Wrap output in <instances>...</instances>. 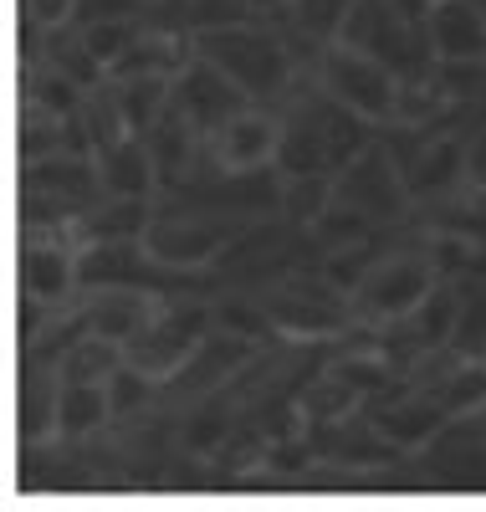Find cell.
<instances>
[{"label": "cell", "mask_w": 486, "mask_h": 512, "mask_svg": "<svg viewBox=\"0 0 486 512\" xmlns=\"http://www.w3.org/2000/svg\"><path fill=\"white\" fill-rule=\"evenodd\" d=\"M256 354H261V344L256 338H246V333H231V328H210V338L195 349V359L174 374L169 384H164V405H180V410H190L195 400H210V395H220V390H231V379L241 374V369H251L256 364Z\"/></svg>", "instance_id": "cell-8"}, {"label": "cell", "mask_w": 486, "mask_h": 512, "mask_svg": "<svg viewBox=\"0 0 486 512\" xmlns=\"http://www.w3.org/2000/svg\"><path fill=\"white\" fill-rule=\"evenodd\" d=\"M272 169L282 180H307V175H333V159H328V134H323V118L313 108V82H297V93L282 103V144Z\"/></svg>", "instance_id": "cell-13"}, {"label": "cell", "mask_w": 486, "mask_h": 512, "mask_svg": "<svg viewBox=\"0 0 486 512\" xmlns=\"http://www.w3.org/2000/svg\"><path fill=\"white\" fill-rule=\"evenodd\" d=\"M348 11H353V0H287L282 31H287L292 52H297V67H302V57L318 67L323 47H333V41H338Z\"/></svg>", "instance_id": "cell-20"}, {"label": "cell", "mask_w": 486, "mask_h": 512, "mask_svg": "<svg viewBox=\"0 0 486 512\" xmlns=\"http://www.w3.org/2000/svg\"><path fill=\"white\" fill-rule=\"evenodd\" d=\"M52 318H57V308H52V303H41V297L21 292V297H16V338H21V349H26V344H36L41 328H47Z\"/></svg>", "instance_id": "cell-36"}, {"label": "cell", "mask_w": 486, "mask_h": 512, "mask_svg": "<svg viewBox=\"0 0 486 512\" xmlns=\"http://www.w3.org/2000/svg\"><path fill=\"white\" fill-rule=\"evenodd\" d=\"M256 226V221H231V216H210V210H195V205H174V200H159L154 210V226L144 236V246L159 256L164 267H180V272H210L220 256H226L241 231Z\"/></svg>", "instance_id": "cell-4"}, {"label": "cell", "mask_w": 486, "mask_h": 512, "mask_svg": "<svg viewBox=\"0 0 486 512\" xmlns=\"http://www.w3.org/2000/svg\"><path fill=\"white\" fill-rule=\"evenodd\" d=\"M333 205V175H307V180H282V205H277V216L287 226H302V231H313L318 216Z\"/></svg>", "instance_id": "cell-32"}, {"label": "cell", "mask_w": 486, "mask_h": 512, "mask_svg": "<svg viewBox=\"0 0 486 512\" xmlns=\"http://www.w3.org/2000/svg\"><path fill=\"white\" fill-rule=\"evenodd\" d=\"M52 154H67V118L41 113L31 103H21V123H16V159L21 164H41Z\"/></svg>", "instance_id": "cell-31"}, {"label": "cell", "mask_w": 486, "mask_h": 512, "mask_svg": "<svg viewBox=\"0 0 486 512\" xmlns=\"http://www.w3.org/2000/svg\"><path fill=\"white\" fill-rule=\"evenodd\" d=\"M149 31V21H103V26H87L82 31V41H87V52H93L108 72H113V62L134 47V41Z\"/></svg>", "instance_id": "cell-34"}, {"label": "cell", "mask_w": 486, "mask_h": 512, "mask_svg": "<svg viewBox=\"0 0 486 512\" xmlns=\"http://www.w3.org/2000/svg\"><path fill=\"white\" fill-rule=\"evenodd\" d=\"M82 88L67 77V72H57L52 62H31L26 67V77H21V103H31V108H41V113H57V118H72L77 108H82Z\"/></svg>", "instance_id": "cell-27"}, {"label": "cell", "mask_w": 486, "mask_h": 512, "mask_svg": "<svg viewBox=\"0 0 486 512\" xmlns=\"http://www.w3.org/2000/svg\"><path fill=\"white\" fill-rule=\"evenodd\" d=\"M174 103H180L185 118L200 128V139H215L236 113L251 108V98L215 62H205V57H190V67L174 77Z\"/></svg>", "instance_id": "cell-14"}, {"label": "cell", "mask_w": 486, "mask_h": 512, "mask_svg": "<svg viewBox=\"0 0 486 512\" xmlns=\"http://www.w3.org/2000/svg\"><path fill=\"white\" fill-rule=\"evenodd\" d=\"M82 241L77 236H21V251H16V277H21V292L41 297L52 308H72L82 303Z\"/></svg>", "instance_id": "cell-10"}, {"label": "cell", "mask_w": 486, "mask_h": 512, "mask_svg": "<svg viewBox=\"0 0 486 512\" xmlns=\"http://www.w3.org/2000/svg\"><path fill=\"white\" fill-rule=\"evenodd\" d=\"M57 405H62V374L52 364L26 359L21 369V400H16V425L31 451H47L57 441Z\"/></svg>", "instance_id": "cell-17"}, {"label": "cell", "mask_w": 486, "mask_h": 512, "mask_svg": "<svg viewBox=\"0 0 486 512\" xmlns=\"http://www.w3.org/2000/svg\"><path fill=\"white\" fill-rule=\"evenodd\" d=\"M154 210H159V200H118V195H103L77 221V241L82 246H98V241H144L149 226H154Z\"/></svg>", "instance_id": "cell-22"}, {"label": "cell", "mask_w": 486, "mask_h": 512, "mask_svg": "<svg viewBox=\"0 0 486 512\" xmlns=\"http://www.w3.org/2000/svg\"><path fill=\"white\" fill-rule=\"evenodd\" d=\"M77 118H82V128H87V139H93V154H108V149H118L123 139H134V134H128V113H123V98H118V82H113V77L98 82V88L82 98Z\"/></svg>", "instance_id": "cell-26"}, {"label": "cell", "mask_w": 486, "mask_h": 512, "mask_svg": "<svg viewBox=\"0 0 486 512\" xmlns=\"http://www.w3.org/2000/svg\"><path fill=\"white\" fill-rule=\"evenodd\" d=\"M118 98H123V113H128V134L149 139V128L174 103V77H123L118 82Z\"/></svg>", "instance_id": "cell-29"}, {"label": "cell", "mask_w": 486, "mask_h": 512, "mask_svg": "<svg viewBox=\"0 0 486 512\" xmlns=\"http://www.w3.org/2000/svg\"><path fill=\"white\" fill-rule=\"evenodd\" d=\"M154 6H164V0H154Z\"/></svg>", "instance_id": "cell-39"}, {"label": "cell", "mask_w": 486, "mask_h": 512, "mask_svg": "<svg viewBox=\"0 0 486 512\" xmlns=\"http://www.w3.org/2000/svg\"><path fill=\"white\" fill-rule=\"evenodd\" d=\"M333 200L369 216L374 226H405L415 221V200L405 185V169L394 164L389 144L374 139L364 154H353L338 175H333Z\"/></svg>", "instance_id": "cell-6"}, {"label": "cell", "mask_w": 486, "mask_h": 512, "mask_svg": "<svg viewBox=\"0 0 486 512\" xmlns=\"http://www.w3.org/2000/svg\"><path fill=\"white\" fill-rule=\"evenodd\" d=\"M481 415H486V410H481Z\"/></svg>", "instance_id": "cell-40"}, {"label": "cell", "mask_w": 486, "mask_h": 512, "mask_svg": "<svg viewBox=\"0 0 486 512\" xmlns=\"http://www.w3.org/2000/svg\"><path fill=\"white\" fill-rule=\"evenodd\" d=\"M195 57L215 62L251 103H272L282 108L297 93V52L282 26L272 21H246V26H220V31H200Z\"/></svg>", "instance_id": "cell-1"}, {"label": "cell", "mask_w": 486, "mask_h": 512, "mask_svg": "<svg viewBox=\"0 0 486 512\" xmlns=\"http://www.w3.org/2000/svg\"><path fill=\"white\" fill-rule=\"evenodd\" d=\"M36 57L52 62L57 72H67L82 93H93L98 82H108V67H103L93 52H87V41H82V31H77L72 21H67V26H52V31H41ZM36 57H31V62H36Z\"/></svg>", "instance_id": "cell-24"}, {"label": "cell", "mask_w": 486, "mask_h": 512, "mask_svg": "<svg viewBox=\"0 0 486 512\" xmlns=\"http://www.w3.org/2000/svg\"><path fill=\"white\" fill-rule=\"evenodd\" d=\"M123 359H128L123 344H113V338H103V333H87V338H77V344L67 349V359L57 364V374L67 384H108Z\"/></svg>", "instance_id": "cell-30"}, {"label": "cell", "mask_w": 486, "mask_h": 512, "mask_svg": "<svg viewBox=\"0 0 486 512\" xmlns=\"http://www.w3.org/2000/svg\"><path fill=\"white\" fill-rule=\"evenodd\" d=\"M364 415H369V420H374L400 451H420V446H430L440 431H446V420H451L446 400H440L435 390H425V384H410V379H400V384H389V390H379V395L364 405Z\"/></svg>", "instance_id": "cell-11"}, {"label": "cell", "mask_w": 486, "mask_h": 512, "mask_svg": "<svg viewBox=\"0 0 486 512\" xmlns=\"http://www.w3.org/2000/svg\"><path fill=\"white\" fill-rule=\"evenodd\" d=\"M21 11H26V26L52 31V26H67V21H72L77 0H21Z\"/></svg>", "instance_id": "cell-37"}, {"label": "cell", "mask_w": 486, "mask_h": 512, "mask_svg": "<svg viewBox=\"0 0 486 512\" xmlns=\"http://www.w3.org/2000/svg\"><path fill=\"white\" fill-rule=\"evenodd\" d=\"M98 175H103V195L118 200H159V164L149 154L144 139H123L118 149L98 154Z\"/></svg>", "instance_id": "cell-21"}, {"label": "cell", "mask_w": 486, "mask_h": 512, "mask_svg": "<svg viewBox=\"0 0 486 512\" xmlns=\"http://www.w3.org/2000/svg\"><path fill=\"white\" fill-rule=\"evenodd\" d=\"M313 72H318V88L328 98H338L343 108H353L359 118H369L379 128H389L394 113H400V77L369 52H353L343 41H333V47H323Z\"/></svg>", "instance_id": "cell-7"}, {"label": "cell", "mask_w": 486, "mask_h": 512, "mask_svg": "<svg viewBox=\"0 0 486 512\" xmlns=\"http://www.w3.org/2000/svg\"><path fill=\"white\" fill-rule=\"evenodd\" d=\"M435 62H486V6L481 0H435L425 16Z\"/></svg>", "instance_id": "cell-15"}, {"label": "cell", "mask_w": 486, "mask_h": 512, "mask_svg": "<svg viewBox=\"0 0 486 512\" xmlns=\"http://www.w3.org/2000/svg\"><path fill=\"white\" fill-rule=\"evenodd\" d=\"M261 308L272 318V333L297 338V344H328L353 328H364L359 308H353V292H343L323 267H302L277 277L272 287H261Z\"/></svg>", "instance_id": "cell-2"}, {"label": "cell", "mask_w": 486, "mask_h": 512, "mask_svg": "<svg viewBox=\"0 0 486 512\" xmlns=\"http://www.w3.org/2000/svg\"><path fill=\"white\" fill-rule=\"evenodd\" d=\"M430 390L446 400L451 415H476L486 410V359H446V369L435 374Z\"/></svg>", "instance_id": "cell-28"}, {"label": "cell", "mask_w": 486, "mask_h": 512, "mask_svg": "<svg viewBox=\"0 0 486 512\" xmlns=\"http://www.w3.org/2000/svg\"><path fill=\"white\" fill-rule=\"evenodd\" d=\"M420 456V477L430 487H451V492H476L486 487V415H451L446 431L430 446L415 451Z\"/></svg>", "instance_id": "cell-9"}, {"label": "cell", "mask_w": 486, "mask_h": 512, "mask_svg": "<svg viewBox=\"0 0 486 512\" xmlns=\"http://www.w3.org/2000/svg\"><path fill=\"white\" fill-rule=\"evenodd\" d=\"M282 144V108L272 103H251L246 113H236L215 139H205V154L215 169H231V175H246V169H272Z\"/></svg>", "instance_id": "cell-12"}, {"label": "cell", "mask_w": 486, "mask_h": 512, "mask_svg": "<svg viewBox=\"0 0 486 512\" xmlns=\"http://www.w3.org/2000/svg\"><path fill=\"white\" fill-rule=\"evenodd\" d=\"M159 303L164 297L139 292V287H103V292H87V323H93V333H103V338H113V344L128 349L149 328Z\"/></svg>", "instance_id": "cell-19"}, {"label": "cell", "mask_w": 486, "mask_h": 512, "mask_svg": "<svg viewBox=\"0 0 486 512\" xmlns=\"http://www.w3.org/2000/svg\"><path fill=\"white\" fill-rule=\"evenodd\" d=\"M144 144H149V154L159 164V195L174 190V185H185L195 169H200V159H205V139H200V128L185 118L180 103L164 108V118L149 128Z\"/></svg>", "instance_id": "cell-16"}, {"label": "cell", "mask_w": 486, "mask_h": 512, "mask_svg": "<svg viewBox=\"0 0 486 512\" xmlns=\"http://www.w3.org/2000/svg\"><path fill=\"white\" fill-rule=\"evenodd\" d=\"M456 359H486V277L461 282V318L451 333Z\"/></svg>", "instance_id": "cell-33"}, {"label": "cell", "mask_w": 486, "mask_h": 512, "mask_svg": "<svg viewBox=\"0 0 486 512\" xmlns=\"http://www.w3.org/2000/svg\"><path fill=\"white\" fill-rule=\"evenodd\" d=\"M210 328H215V297H164L159 313L149 318V328L123 354H128V364H139L144 374L169 384L195 359V349L210 338Z\"/></svg>", "instance_id": "cell-5"}, {"label": "cell", "mask_w": 486, "mask_h": 512, "mask_svg": "<svg viewBox=\"0 0 486 512\" xmlns=\"http://www.w3.org/2000/svg\"><path fill=\"white\" fill-rule=\"evenodd\" d=\"M113 420L108 384H67L62 379V405H57V441H87Z\"/></svg>", "instance_id": "cell-25"}, {"label": "cell", "mask_w": 486, "mask_h": 512, "mask_svg": "<svg viewBox=\"0 0 486 512\" xmlns=\"http://www.w3.org/2000/svg\"><path fill=\"white\" fill-rule=\"evenodd\" d=\"M466 190H486V118L466 128Z\"/></svg>", "instance_id": "cell-38"}, {"label": "cell", "mask_w": 486, "mask_h": 512, "mask_svg": "<svg viewBox=\"0 0 486 512\" xmlns=\"http://www.w3.org/2000/svg\"><path fill=\"white\" fill-rule=\"evenodd\" d=\"M440 282L435 262H430V246H425V226H400L394 246L379 256V262L364 272V282L353 287V308H359L364 328H379V323H400L410 318L430 287Z\"/></svg>", "instance_id": "cell-3"}, {"label": "cell", "mask_w": 486, "mask_h": 512, "mask_svg": "<svg viewBox=\"0 0 486 512\" xmlns=\"http://www.w3.org/2000/svg\"><path fill=\"white\" fill-rule=\"evenodd\" d=\"M21 190H47L62 200H77L82 210H93L103 200V175L93 154H52L41 164H21Z\"/></svg>", "instance_id": "cell-18"}, {"label": "cell", "mask_w": 486, "mask_h": 512, "mask_svg": "<svg viewBox=\"0 0 486 512\" xmlns=\"http://www.w3.org/2000/svg\"><path fill=\"white\" fill-rule=\"evenodd\" d=\"M154 16V0H77L72 26H103V21H149Z\"/></svg>", "instance_id": "cell-35"}, {"label": "cell", "mask_w": 486, "mask_h": 512, "mask_svg": "<svg viewBox=\"0 0 486 512\" xmlns=\"http://www.w3.org/2000/svg\"><path fill=\"white\" fill-rule=\"evenodd\" d=\"M313 108H318V118H323V134H328V159H333V175L353 159V154H364L374 139H379V123H369V118H359L353 108H343L338 98H328L318 82H313Z\"/></svg>", "instance_id": "cell-23"}]
</instances>
